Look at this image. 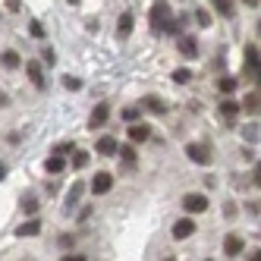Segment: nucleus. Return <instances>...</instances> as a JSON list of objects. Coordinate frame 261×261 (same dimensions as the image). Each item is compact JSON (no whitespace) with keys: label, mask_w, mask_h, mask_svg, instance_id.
<instances>
[{"label":"nucleus","mask_w":261,"mask_h":261,"mask_svg":"<svg viewBox=\"0 0 261 261\" xmlns=\"http://www.w3.org/2000/svg\"><path fill=\"white\" fill-rule=\"evenodd\" d=\"M4 176H7V167H4V164H0V179H4Z\"/></svg>","instance_id":"obj_38"},{"label":"nucleus","mask_w":261,"mask_h":261,"mask_svg":"<svg viewBox=\"0 0 261 261\" xmlns=\"http://www.w3.org/2000/svg\"><path fill=\"white\" fill-rule=\"evenodd\" d=\"M41 57H44V63H54V60H57V54H54V47H44Z\"/></svg>","instance_id":"obj_34"},{"label":"nucleus","mask_w":261,"mask_h":261,"mask_svg":"<svg viewBox=\"0 0 261 261\" xmlns=\"http://www.w3.org/2000/svg\"><path fill=\"white\" fill-rule=\"evenodd\" d=\"M249 261H261V252H258V249H255V252H252V258H249Z\"/></svg>","instance_id":"obj_37"},{"label":"nucleus","mask_w":261,"mask_h":261,"mask_svg":"<svg viewBox=\"0 0 261 261\" xmlns=\"http://www.w3.org/2000/svg\"><path fill=\"white\" fill-rule=\"evenodd\" d=\"M217 91L220 95H233L236 91V76H220L217 79Z\"/></svg>","instance_id":"obj_15"},{"label":"nucleus","mask_w":261,"mask_h":261,"mask_svg":"<svg viewBox=\"0 0 261 261\" xmlns=\"http://www.w3.org/2000/svg\"><path fill=\"white\" fill-rule=\"evenodd\" d=\"M246 72H249V76H252V72L258 76V44L246 47Z\"/></svg>","instance_id":"obj_13"},{"label":"nucleus","mask_w":261,"mask_h":261,"mask_svg":"<svg viewBox=\"0 0 261 261\" xmlns=\"http://www.w3.org/2000/svg\"><path fill=\"white\" fill-rule=\"evenodd\" d=\"M170 233H173V239H189V236L195 233V220H192V217H179V220L173 223Z\"/></svg>","instance_id":"obj_5"},{"label":"nucleus","mask_w":261,"mask_h":261,"mask_svg":"<svg viewBox=\"0 0 261 261\" xmlns=\"http://www.w3.org/2000/svg\"><path fill=\"white\" fill-rule=\"evenodd\" d=\"M214 10L230 19V16H233V0H214Z\"/></svg>","instance_id":"obj_22"},{"label":"nucleus","mask_w":261,"mask_h":261,"mask_svg":"<svg viewBox=\"0 0 261 261\" xmlns=\"http://www.w3.org/2000/svg\"><path fill=\"white\" fill-rule=\"evenodd\" d=\"M25 72H29V79H32V85H38V88H44V76H41V63H38V60H29V63H25Z\"/></svg>","instance_id":"obj_11"},{"label":"nucleus","mask_w":261,"mask_h":261,"mask_svg":"<svg viewBox=\"0 0 261 261\" xmlns=\"http://www.w3.org/2000/svg\"><path fill=\"white\" fill-rule=\"evenodd\" d=\"M63 85H66L69 91H76V88H79L82 82H79V79H72V76H66V79H63Z\"/></svg>","instance_id":"obj_30"},{"label":"nucleus","mask_w":261,"mask_h":261,"mask_svg":"<svg viewBox=\"0 0 261 261\" xmlns=\"http://www.w3.org/2000/svg\"><path fill=\"white\" fill-rule=\"evenodd\" d=\"M195 22L208 29V25H211V13H208V10H195Z\"/></svg>","instance_id":"obj_25"},{"label":"nucleus","mask_w":261,"mask_h":261,"mask_svg":"<svg viewBox=\"0 0 261 261\" xmlns=\"http://www.w3.org/2000/svg\"><path fill=\"white\" fill-rule=\"evenodd\" d=\"M22 211H25V214H35V211H38V201H35V198H25V201H22Z\"/></svg>","instance_id":"obj_28"},{"label":"nucleus","mask_w":261,"mask_h":261,"mask_svg":"<svg viewBox=\"0 0 261 261\" xmlns=\"http://www.w3.org/2000/svg\"><path fill=\"white\" fill-rule=\"evenodd\" d=\"M142 110H154V114H164L167 104H164L161 98H145V101H142Z\"/></svg>","instance_id":"obj_20"},{"label":"nucleus","mask_w":261,"mask_h":261,"mask_svg":"<svg viewBox=\"0 0 261 261\" xmlns=\"http://www.w3.org/2000/svg\"><path fill=\"white\" fill-rule=\"evenodd\" d=\"M189 79H192V72H189V69H176V72H173V82H176V85H186Z\"/></svg>","instance_id":"obj_26"},{"label":"nucleus","mask_w":261,"mask_h":261,"mask_svg":"<svg viewBox=\"0 0 261 261\" xmlns=\"http://www.w3.org/2000/svg\"><path fill=\"white\" fill-rule=\"evenodd\" d=\"M223 214L233 217V214H236V204H230V201H227V204H223Z\"/></svg>","instance_id":"obj_35"},{"label":"nucleus","mask_w":261,"mask_h":261,"mask_svg":"<svg viewBox=\"0 0 261 261\" xmlns=\"http://www.w3.org/2000/svg\"><path fill=\"white\" fill-rule=\"evenodd\" d=\"M110 189H114V173H98L91 179V192L95 195H107Z\"/></svg>","instance_id":"obj_6"},{"label":"nucleus","mask_w":261,"mask_h":261,"mask_svg":"<svg viewBox=\"0 0 261 261\" xmlns=\"http://www.w3.org/2000/svg\"><path fill=\"white\" fill-rule=\"evenodd\" d=\"M32 35H35V38H44V25L41 22H32Z\"/></svg>","instance_id":"obj_33"},{"label":"nucleus","mask_w":261,"mask_h":261,"mask_svg":"<svg viewBox=\"0 0 261 261\" xmlns=\"http://www.w3.org/2000/svg\"><path fill=\"white\" fill-rule=\"evenodd\" d=\"M41 233V220L38 217H32V220H25L22 227H16V236H38Z\"/></svg>","instance_id":"obj_12"},{"label":"nucleus","mask_w":261,"mask_h":261,"mask_svg":"<svg viewBox=\"0 0 261 261\" xmlns=\"http://www.w3.org/2000/svg\"><path fill=\"white\" fill-rule=\"evenodd\" d=\"M95 151H98L101 158H114V154H117V139H114V136H101L98 145H95Z\"/></svg>","instance_id":"obj_8"},{"label":"nucleus","mask_w":261,"mask_h":261,"mask_svg":"<svg viewBox=\"0 0 261 261\" xmlns=\"http://www.w3.org/2000/svg\"><path fill=\"white\" fill-rule=\"evenodd\" d=\"M223 252H227L230 258L239 255V252H242V239H239V236H227V239H223Z\"/></svg>","instance_id":"obj_16"},{"label":"nucleus","mask_w":261,"mask_h":261,"mask_svg":"<svg viewBox=\"0 0 261 261\" xmlns=\"http://www.w3.org/2000/svg\"><path fill=\"white\" fill-rule=\"evenodd\" d=\"M0 63H4L7 69H16V66H19V54H16V50H4V54H0Z\"/></svg>","instance_id":"obj_19"},{"label":"nucleus","mask_w":261,"mask_h":261,"mask_svg":"<svg viewBox=\"0 0 261 261\" xmlns=\"http://www.w3.org/2000/svg\"><path fill=\"white\" fill-rule=\"evenodd\" d=\"M176 47H179V54H182L186 60H195V57H198V41L192 38V35H179Z\"/></svg>","instance_id":"obj_4"},{"label":"nucleus","mask_w":261,"mask_h":261,"mask_svg":"<svg viewBox=\"0 0 261 261\" xmlns=\"http://www.w3.org/2000/svg\"><path fill=\"white\" fill-rule=\"evenodd\" d=\"M236 114H239V104H236V101H230V98L220 101V117H223V120H233Z\"/></svg>","instance_id":"obj_18"},{"label":"nucleus","mask_w":261,"mask_h":261,"mask_svg":"<svg viewBox=\"0 0 261 261\" xmlns=\"http://www.w3.org/2000/svg\"><path fill=\"white\" fill-rule=\"evenodd\" d=\"M88 161H91V158H88L85 151H76V154H72V167H76V170H82V167H88Z\"/></svg>","instance_id":"obj_24"},{"label":"nucleus","mask_w":261,"mask_h":261,"mask_svg":"<svg viewBox=\"0 0 261 261\" xmlns=\"http://www.w3.org/2000/svg\"><path fill=\"white\" fill-rule=\"evenodd\" d=\"M133 25H136V19H133V13H120V19H117V35L120 38H126V35H133Z\"/></svg>","instance_id":"obj_10"},{"label":"nucleus","mask_w":261,"mask_h":261,"mask_svg":"<svg viewBox=\"0 0 261 261\" xmlns=\"http://www.w3.org/2000/svg\"><path fill=\"white\" fill-rule=\"evenodd\" d=\"M82 192H85V186H82V182H72V189L66 192V204H76V201L82 198Z\"/></svg>","instance_id":"obj_21"},{"label":"nucleus","mask_w":261,"mask_h":261,"mask_svg":"<svg viewBox=\"0 0 261 261\" xmlns=\"http://www.w3.org/2000/svg\"><path fill=\"white\" fill-rule=\"evenodd\" d=\"M239 110H246V114H258V88H255V91H249L246 101L239 104Z\"/></svg>","instance_id":"obj_17"},{"label":"nucleus","mask_w":261,"mask_h":261,"mask_svg":"<svg viewBox=\"0 0 261 261\" xmlns=\"http://www.w3.org/2000/svg\"><path fill=\"white\" fill-rule=\"evenodd\" d=\"M107 117H110V107H107V101L95 104V110H91V117H88V129H101V126L107 123Z\"/></svg>","instance_id":"obj_3"},{"label":"nucleus","mask_w":261,"mask_h":261,"mask_svg":"<svg viewBox=\"0 0 261 261\" xmlns=\"http://www.w3.org/2000/svg\"><path fill=\"white\" fill-rule=\"evenodd\" d=\"M242 4H249V7H258V0H242Z\"/></svg>","instance_id":"obj_39"},{"label":"nucleus","mask_w":261,"mask_h":261,"mask_svg":"<svg viewBox=\"0 0 261 261\" xmlns=\"http://www.w3.org/2000/svg\"><path fill=\"white\" fill-rule=\"evenodd\" d=\"M63 167H66L63 154H50V158L44 161V170H47V173H63Z\"/></svg>","instance_id":"obj_14"},{"label":"nucleus","mask_w":261,"mask_h":261,"mask_svg":"<svg viewBox=\"0 0 261 261\" xmlns=\"http://www.w3.org/2000/svg\"><path fill=\"white\" fill-rule=\"evenodd\" d=\"M148 22H151V32H179V25L186 19H182V16L173 19V16H170V4H167V0H158V4L151 7V13H148Z\"/></svg>","instance_id":"obj_1"},{"label":"nucleus","mask_w":261,"mask_h":261,"mask_svg":"<svg viewBox=\"0 0 261 261\" xmlns=\"http://www.w3.org/2000/svg\"><path fill=\"white\" fill-rule=\"evenodd\" d=\"M182 208L189 211V214H201V211H208V195H201V192H189V195H182Z\"/></svg>","instance_id":"obj_2"},{"label":"nucleus","mask_w":261,"mask_h":261,"mask_svg":"<svg viewBox=\"0 0 261 261\" xmlns=\"http://www.w3.org/2000/svg\"><path fill=\"white\" fill-rule=\"evenodd\" d=\"M7 104H10V98L4 95V91H0V107H7Z\"/></svg>","instance_id":"obj_36"},{"label":"nucleus","mask_w":261,"mask_h":261,"mask_svg":"<svg viewBox=\"0 0 261 261\" xmlns=\"http://www.w3.org/2000/svg\"><path fill=\"white\" fill-rule=\"evenodd\" d=\"M139 117H142V107H126L123 110V120L126 123H139Z\"/></svg>","instance_id":"obj_23"},{"label":"nucleus","mask_w":261,"mask_h":261,"mask_svg":"<svg viewBox=\"0 0 261 261\" xmlns=\"http://www.w3.org/2000/svg\"><path fill=\"white\" fill-rule=\"evenodd\" d=\"M129 129V142H148V136H151V129H148L145 123H133V126H126Z\"/></svg>","instance_id":"obj_9"},{"label":"nucleus","mask_w":261,"mask_h":261,"mask_svg":"<svg viewBox=\"0 0 261 261\" xmlns=\"http://www.w3.org/2000/svg\"><path fill=\"white\" fill-rule=\"evenodd\" d=\"M186 154H189V161L192 164H211V151H208V148H204V145H186Z\"/></svg>","instance_id":"obj_7"},{"label":"nucleus","mask_w":261,"mask_h":261,"mask_svg":"<svg viewBox=\"0 0 261 261\" xmlns=\"http://www.w3.org/2000/svg\"><path fill=\"white\" fill-rule=\"evenodd\" d=\"M123 161H126V164H136V151H133V148H129V145L123 148Z\"/></svg>","instance_id":"obj_29"},{"label":"nucleus","mask_w":261,"mask_h":261,"mask_svg":"<svg viewBox=\"0 0 261 261\" xmlns=\"http://www.w3.org/2000/svg\"><path fill=\"white\" fill-rule=\"evenodd\" d=\"M69 151H76V148H72V142H60V145H54V154H69Z\"/></svg>","instance_id":"obj_27"},{"label":"nucleus","mask_w":261,"mask_h":261,"mask_svg":"<svg viewBox=\"0 0 261 261\" xmlns=\"http://www.w3.org/2000/svg\"><path fill=\"white\" fill-rule=\"evenodd\" d=\"M60 261H88L85 255H79V252H69V255H63Z\"/></svg>","instance_id":"obj_32"},{"label":"nucleus","mask_w":261,"mask_h":261,"mask_svg":"<svg viewBox=\"0 0 261 261\" xmlns=\"http://www.w3.org/2000/svg\"><path fill=\"white\" fill-rule=\"evenodd\" d=\"M246 139H249V142H255V139H258V126H255V123H252V126H246Z\"/></svg>","instance_id":"obj_31"}]
</instances>
